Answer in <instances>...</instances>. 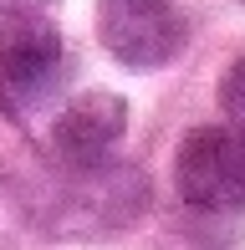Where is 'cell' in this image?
<instances>
[{
    "instance_id": "obj_2",
    "label": "cell",
    "mask_w": 245,
    "mask_h": 250,
    "mask_svg": "<svg viewBox=\"0 0 245 250\" xmlns=\"http://www.w3.org/2000/svg\"><path fill=\"white\" fill-rule=\"evenodd\" d=\"M174 184L194 214H230L245 204V133L235 123H204L184 133L174 153Z\"/></svg>"
},
{
    "instance_id": "obj_6",
    "label": "cell",
    "mask_w": 245,
    "mask_h": 250,
    "mask_svg": "<svg viewBox=\"0 0 245 250\" xmlns=\"http://www.w3.org/2000/svg\"><path fill=\"white\" fill-rule=\"evenodd\" d=\"M36 5H57V0H0V10H36Z\"/></svg>"
},
{
    "instance_id": "obj_3",
    "label": "cell",
    "mask_w": 245,
    "mask_h": 250,
    "mask_svg": "<svg viewBox=\"0 0 245 250\" xmlns=\"http://www.w3.org/2000/svg\"><path fill=\"white\" fill-rule=\"evenodd\" d=\"M97 36L113 51V62L153 72L184 51L189 21L174 0H97Z\"/></svg>"
},
{
    "instance_id": "obj_1",
    "label": "cell",
    "mask_w": 245,
    "mask_h": 250,
    "mask_svg": "<svg viewBox=\"0 0 245 250\" xmlns=\"http://www.w3.org/2000/svg\"><path fill=\"white\" fill-rule=\"evenodd\" d=\"M66 72H72V56L51 21L31 10H0V107L10 118H26L57 102Z\"/></svg>"
},
{
    "instance_id": "obj_7",
    "label": "cell",
    "mask_w": 245,
    "mask_h": 250,
    "mask_svg": "<svg viewBox=\"0 0 245 250\" xmlns=\"http://www.w3.org/2000/svg\"><path fill=\"white\" fill-rule=\"evenodd\" d=\"M240 5H245V0H240Z\"/></svg>"
},
{
    "instance_id": "obj_4",
    "label": "cell",
    "mask_w": 245,
    "mask_h": 250,
    "mask_svg": "<svg viewBox=\"0 0 245 250\" xmlns=\"http://www.w3.org/2000/svg\"><path fill=\"white\" fill-rule=\"evenodd\" d=\"M128 133V102L118 92H82L51 123V153L66 174H92L113 164V148Z\"/></svg>"
},
{
    "instance_id": "obj_5",
    "label": "cell",
    "mask_w": 245,
    "mask_h": 250,
    "mask_svg": "<svg viewBox=\"0 0 245 250\" xmlns=\"http://www.w3.org/2000/svg\"><path fill=\"white\" fill-rule=\"evenodd\" d=\"M220 107L235 118V128L245 133V56L240 62L225 66V77H220Z\"/></svg>"
}]
</instances>
